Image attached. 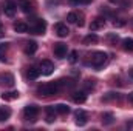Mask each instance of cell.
I'll use <instances>...</instances> for the list:
<instances>
[{
    "label": "cell",
    "mask_w": 133,
    "mask_h": 131,
    "mask_svg": "<svg viewBox=\"0 0 133 131\" xmlns=\"http://www.w3.org/2000/svg\"><path fill=\"white\" fill-rule=\"evenodd\" d=\"M59 88H61V86L57 85V82L43 83V85H40V86H39V94H40V96H45V97H50V96L57 94Z\"/></svg>",
    "instance_id": "1"
},
{
    "label": "cell",
    "mask_w": 133,
    "mask_h": 131,
    "mask_svg": "<svg viewBox=\"0 0 133 131\" xmlns=\"http://www.w3.org/2000/svg\"><path fill=\"white\" fill-rule=\"evenodd\" d=\"M107 54L104 53V51H96V53H93L91 54V57H90V63L91 66H95V68H101V66H104L107 63Z\"/></svg>",
    "instance_id": "2"
},
{
    "label": "cell",
    "mask_w": 133,
    "mask_h": 131,
    "mask_svg": "<svg viewBox=\"0 0 133 131\" xmlns=\"http://www.w3.org/2000/svg\"><path fill=\"white\" fill-rule=\"evenodd\" d=\"M28 28H30V31H31L33 34L42 35V34L46 31V22H45L43 19H34Z\"/></svg>",
    "instance_id": "3"
},
{
    "label": "cell",
    "mask_w": 133,
    "mask_h": 131,
    "mask_svg": "<svg viewBox=\"0 0 133 131\" xmlns=\"http://www.w3.org/2000/svg\"><path fill=\"white\" fill-rule=\"evenodd\" d=\"M37 114H39V106H37V105H28V106H25V110H23V117H25V120H28V122H36Z\"/></svg>",
    "instance_id": "4"
},
{
    "label": "cell",
    "mask_w": 133,
    "mask_h": 131,
    "mask_svg": "<svg viewBox=\"0 0 133 131\" xmlns=\"http://www.w3.org/2000/svg\"><path fill=\"white\" fill-rule=\"evenodd\" d=\"M14 83H16V80H14V76L12 74H9V72H3V74H0V85H5V86H14Z\"/></svg>",
    "instance_id": "5"
},
{
    "label": "cell",
    "mask_w": 133,
    "mask_h": 131,
    "mask_svg": "<svg viewBox=\"0 0 133 131\" xmlns=\"http://www.w3.org/2000/svg\"><path fill=\"white\" fill-rule=\"evenodd\" d=\"M53 51H54V56L56 57H59V59H64L66 56V45L65 43H54V46H53Z\"/></svg>",
    "instance_id": "6"
},
{
    "label": "cell",
    "mask_w": 133,
    "mask_h": 131,
    "mask_svg": "<svg viewBox=\"0 0 133 131\" xmlns=\"http://www.w3.org/2000/svg\"><path fill=\"white\" fill-rule=\"evenodd\" d=\"M53 71H54L53 62H50V60H42V62H40V72H42V74L50 76V74H53Z\"/></svg>",
    "instance_id": "7"
},
{
    "label": "cell",
    "mask_w": 133,
    "mask_h": 131,
    "mask_svg": "<svg viewBox=\"0 0 133 131\" xmlns=\"http://www.w3.org/2000/svg\"><path fill=\"white\" fill-rule=\"evenodd\" d=\"M19 8H20L23 12H26V14L33 12V9H34L33 0H19Z\"/></svg>",
    "instance_id": "8"
},
{
    "label": "cell",
    "mask_w": 133,
    "mask_h": 131,
    "mask_svg": "<svg viewBox=\"0 0 133 131\" xmlns=\"http://www.w3.org/2000/svg\"><path fill=\"white\" fill-rule=\"evenodd\" d=\"M104 26H105V19L104 17H96L90 23V31H98V30L104 28Z\"/></svg>",
    "instance_id": "9"
},
{
    "label": "cell",
    "mask_w": 133,
    "mask_h": 131,
    "mask_svg": "<svg viewBox=\"0 0 133 131\" xmlns=\"http://www.w3.org/2000/svg\"><path fill=\"white\" fill-rule=\"evenodd\" d=\"M74 116H76V123H77L79 127H84V125L87 123V113H85L84 110H77V111L74 113Z\"/></svg>",
    "instance_id": "10"
},
{
    "label": "cell",
    "mask_w": 133,
    "mask_h": 131,
    "mask_svg": "<svg viewBox=\"0 0 133 131\" xmlns=\"http://www.w3.org/2000/svg\"><path fill=\"white\" fill-rule=\"evenodd\" d=\"M54 31H56V34H57L59 37H66V35L70 34V30H68V26H66L65 23H56Z\"/></svg>",
    "instance_id": "11"
},
{
    "label": "cell",
    "mask_w": 133,
    "mask_h": 131,
    "mask_svg": "<svg viewBox=\"0 0 133 131\" xmlns=\"http://www.w3.org/2000/svg\"><path fill=\"white\" fill-rule=\"evenodd\" d=\"M16 3L14 2H8L5 6H3V12H5V16L6 17H14V14H16Z\"/></svg>",
    "instance_id": "12"
},
{
    "label": "cell",
    "mask_w": 133,
    "mask_h": 131,
    "mask_svg": "<svg viewBox=\"0 0 133 131\" xmlns=\"http://www.w3.org/2000/svg\"><path fill=\"white\" fill-rule=\"evenodd\" d=\"M45 113H46V122L48 123H53L54 120H56V108L54 106H46L45 108Z\"/></svg>",
    "instance_id": "13"
},
{
    "label": "cell",
    "mask_w": 133,
    "mask_h": 131,
    "mask_svg": "<svg viewBox=\"0 0 133 131\" xmlns=\"http://www.w3.org/2000/svg\"><path fill=\"white\" fill-rule=\"evenodd\" d=\"M73 102H76V103H85V100H87V93L85 91H76V93H73Z\"/></svg>",
    "instance_id": "14"
},
{
    "label": "cell",
    "mask_w": 133,
    "mask_h": 131,
    "mask_svg": "<svg viewBox=\"0 0 133 131\" xmlns=\"http://www.w3.org/2000/svg\"><path fill=\"white\" fill-rule=\"evenodd\" d=\"M11 117V110L8 106H0V122H5Z\"/></svg>",
    "instance_id": "15"
},
{
    "label": "cell",
    "mask_w": 133,
    "mask_h": 131,
    "mask_svg": "<svg viewBox=\"0 0 133 131\" xmlns=\"http://www.w3.org/2000/svg\"><path fill=\"white\" fill-rule=\"evenodd\" d=\"M28 25L25 23V22H17V23H14V31L16 33H20V34H23V33H28Z\"/></svg>",
    "instance_id": "16"
},
{
    "label": "cell",
    "mask_w": 133,
    "mask_h": 131,
    "mask_svg": "<svg viewBox=\"0 0 133 131\" xmlns=\"http://www.w3.org/2000/svg\"><path fill=\"white\" fill-rule=\"evenodd\" d=\"M36 51H37V43H36L34 40L28 42V43H26V46H25V54H28V56H33Z\"/></svg>",
    "instance_id": "17"
},
{
    "label": "cell",
    "mask_w": 133,
    "mask_h": 131,
    "mask_svg": "<svg viewBox=\"0 0 133 131\" xmlns=\"http://www.w3.org/2000/svg\"><path fill=\"white\" fill-rule=\"evenodd\" d=\"M19 96H20L19 91H8V93H3V94H2V99L9 102V100H16V99H19Z\"/></svg>",
    "instance_id": "18"
},
{
    "label": "cell",
    "mask_w": 133,
    "mask_h": 131,
    "mask_svg": "<svg viewBox=\"0 0 133 131\" xmlns=\"http://www.w3.org/2000/svg\"><path fill=\"white\" fill-rule=\"evenodd\" d=\"M39 76H40V69H37L36 66H30V68H28V79L36 80Z\"/></svg>",
    "instance_id": "19"
},
{
    "label": "cell",
    "mask_w": 133,
    "mask_h": 131,
    "mask_svg": "<svg viewBox=\"0 0 133 131\" xmlns=\"http://www.w3.org/2000/svg\"><path fill=\"white\" fill-rule=\"evenodd\" d=\"M115 122V116L111 113H104L102 114V123L104 125H111Z\"/></svg>",
    "instance_id": "20"
},
{
    "label": "cell",
    "mask_w": 133,
    "mask_h": 131,
    "mask_svg": "<svg viewBox=\"0 0 133 131\" xmlns=\"http://www.w3.org/2000/svg\"><path fill=\"white\" fill-rule=\"evenodd\" d=\"M122 48L129 53H133V39H129V37L124 39L122 40Z\"/></svg>",
    "instance_id": "21"
},
{
    "label": "cell",
    "mask_w": 133,
    "mask_h": 131,
    "mask_svg": "<svg viewBox=\"0 0 133 131\" xmlns=\"http://www.w3.org/2000/svg\"><path fill=\"white\" fill-rule=\"evenodd\" d=\"M54 108H56V113H59V114H68L70 113V108L65 103H57Z\"/></svg>",
    "instance_id": "22"
},
{
    "label": "cell",
    "mask_w": 133,
    "mask_h": 131,
    "mask_svg": "<svg viewBox=\"0 0 133 131\" xmlns=\"http://www.w3.org/2000/svg\"><path fill=\"white\" fill-rule=\"evenodd\" d=\"M98 42V35L95 33H91V34H88V35H85L84 37V43L85 45H90V43H96Z\"/></svg>",
    "instance_id": "23"
},
{
    "label": "cell",
    "mask_w": 133,
    "mask_h": 131,
    "mask_svg": "<svg viewBox=\"0 0 133 131\" xmlns=\"http://www.w3.org/2000/svg\"><path fill=\"white\" fill-rule=\"evenodd\" d=\"M118 99H119L118 93H107V94L102 97V100H104V102H110V100H118Z\"/></svg>",
    "instance_id": "24"
},
{
    "label": "cell",
    "mask_w": 133,
    "mask_h": 131,
    "mask_svg": "<svg viewBox=\"0 0 133 131\" xmlns=\"http://www.w3.org/2000/svg\"><path fill=\"white\" fill-rule=\"evenodd\" d=\"M77 56H79V53H77L76 49H74V51H71V53H70V57H68V62H70V63H76V62H77V59H79Z\"/></svg>",
    "instance_id": "25"
},
{
    "label": "cell",
    "mask_w": 133,
    "mask_h": 131,
    "mask_svg": "<svg viewBox=\"0 0 133 131\" xmlns=\"http://www.w3.org/2000/svg\"><path fill=\"white\" fill-rule=\"evenodd\" d=\"M66 20H68L70 23H77V12H70V14L66 16Z\"/></svg>",
    "instance_id": "26"
},
{
    "label": "cell",
    "mask_w": 133,
    "mask_h": 131,
    "mask_svg": "<svg viewBox=\"0 0 133 131\" xmlns=\"http://www.w3.org/2000/svg\"><path fill=\"white\" fill-rule=\"evenodd\" d=\"M6 49H8V43H2V45H0V60L5 59V53H6Z\"/></svg>",
    "instance_id": "27"
},
{
    "label": "cell",
    "mask_w": 133,
    "mask_h": 131,
    "mask_svg": "<svg viewBox=\"0 0 133 131\" xmlns=\"http://www.w3.org/2000/svg\"><path fill=\"white\" fill-rule=\"evenodd\" d=\"M124 25H125V22H124L122 19H118V20L113 22V26H115V28H121V26H124Z\"/></svg>",
    "instance_id": "28"
},
{
    "label": "cell",
    "mask_w": 133,
    "mask_h": 131,
    "mask_svg": "<svg viewBox=\"0 0 133 131\" xmlns=\"http://www.w3.org/2000/svg\"><path fill=\"white\" fill-rule=\"evenodd\" d=\"M118 39H119V37H118V34H110V35H108V40H110L111 43H116V42H118Z\"/></svg>",
    "instance_id": "29"
},
{
    "label": "cell",
    "mask_w": 133,
    "mask_h": 131,
    "mask_svg": "<svg viewBox=\"0 0 133 131\" xmlns=\"http://www.w3.org/2000/svg\"><path fill=\"white\" fill-rule=\"evenodd\" d=\"M85 86H87L88 90L93 88V86H95V80H87V82H85Z\"/></svg>",
    "instance_id": "30"
},
{
    "label": "cell",
    "mask_w": 133,
    "mask_h": 131,
    "mask_svg": "<svg viewBox=\"0 0 133 131\" xmlns=\"http://www.w3.org/2000/svg\"><path fill=\"white\" fill-rule=\"evenodd\" d=\"M71 5H82V0H68Z\"/></svg>",
    "instance_id": "31"
},
{
    "label": "cell",
    "mask_w": 133,
    "mask_h": 131,
    "mask_svg": "<svg viewBox=\"0 0 133 131\" xmlns=\"http://www.w3.org/2000/svg\"><path fill=\"white\" fill-rule=\"evenodd\" d=\"M3 35H5V28L0 25V37H3Z\"/></svg>",
    "instance_id": "32"
},
{
    "label": "cell",
    "mask_w": 133,
    "mask_h": 131,
    "mask_svg": "<svg viewBox=\"0 0 133 131\" xmlns=\"http://www.w3.org/2000/svg\"><path fill=\"white\" fill-rule=\"evenodd\" d=\"M129 102H130V103L133 105V91L130 93V94H129Z\"/></svg>",
    "instance_id": "33"
},
{
    "label": "cell",
    "mask_w": 133,
    "mask_h": 131,
    "mask_svg": "<svg viewBox=\"0 0 133 131\" xmlns=\"http://www.w3.org/2000/svg\"><path fill=\"white\" fill-rule=\"evenodd\" d=\"M130 76H132V77H133V68H132V69H130Z\"/></svg>",
    "instance_id": "34"
},
{
    "label": "cell",
    "mask_w": 133,
    "mask_h": 131,
    "mask_svg": "<svg viewBox=\"0 0 133 131\" xmlns=\"http://www.w3.org/2000/svg\"><path fill=\"white\" fill-rule=\"evenodd\" d=\"M110 2H118V0H110Z\"/></svg>",
    "instance_id": "35"
}]
</instances>
